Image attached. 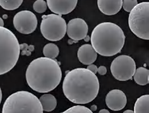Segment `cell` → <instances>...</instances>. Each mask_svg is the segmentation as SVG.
I'll list each match as a JSON object with an SVG mask.
<instances>
[{
	"label": "cell",
	"instance_id": "1",
	"mask_svg": "<svg viewBox=\"0 0 149 113\" xmlns=\"http://www.w3.org/2000/svg\"><path fill=\"white\" fill-rule=\"evenodd\" d=\"M100 84L95 74L87 69L77 68L69 71L63 81V92L74 104H86L97 96Z\"/></svg>",
	"mask_w": 149,
	"mask_h": 113
},
{
	"label": "cell",
	"instance_id": "2",
	"mask_svg": "<svg viewBox=\"0 0 149 113\" xmlns=\"http://www.w3.org/2000/svg\"><path fill=\"white\" fill-rule=\"evenodd\" d=\"M61 77V70L58 61L46 57L32 61L26 72L28 86L38 93L53 91L59 85Z\"/></svg>",
	"mask_w": 149,
	"mask_h": 113
},
{
	"label": "cell",
	"instance_id": "3",
	"mask_svg": "<svg viewBox=\"0 0 149 113\" xmlns=\"http://www.w3.org/2000/svg\"><path fill=\"white\" fill-rule=\"evenodd\" d=\"M91 43L97 54L113 56L120 53L125 37L122 28L115 23L104 22L96 26L92 33Z\"/></svg>",
	"mask_w": 149,
	"mask_h": 113
},
{
	"label": "cell",
	"instance_id": "4",
	"mask_svg": "<svg viewBox=\"0 0 149 113\" xmlns=\"http://www.w3.org/2000/svg\"><path fill=\"white\" fill-rule=\"evenodd\" d=\"M19 43L14 33L5 27H0V75L10 71L20 55Z\"/></svg>",
	"mask_w": 149,
	"mask_h": 113
},
{
	"label": "cell",
	"instance_id": "5",
	"mask_svg": "<svg viewBox=\"0 0 149 113\" xmlns=\"http://www.w3.org/2000/svg\"><path fill=\"white\" fill-rule=\"evenodd\" d=\"M2 113H43V109L37 96L26 91H19L6 99Z\"/></svg>",
	"mask_w": 149,
	"mask_h": 113
},
{
	"label": "cell",
	"instance_id": "6",
	"mask_svg": "<svg viewBox=\"0 0 149 113\" xmlns=\"http://www.w3.org/2000/svg\"><path fill=\"white\" fill-rule=\"evenodd\" d=\"M129 26L136 36L149 39V2H142L132 10L129 16Z\"/></svg>",
	"mask_w": 149,
	"mask_h": 113
},
{
	"label": "cell",
	"instance_id": "7",
	"mask_svg": "<svg viewBox=\"0 0 149 113\" xmlns=\"http://www.w3.org/2000/svg\"><path fill=\"white\" fill-rule=\"evenodd\" d=\"M40 31L46 39L56 42L62 39L66 34L67 23L60 15H44L42 17Z\"/></svg>",
	"mask_w": 149,
	"mask_h": 113
},
{
	"label": "cell",
	"instance_id": "8",
	"mask_svg": "<svg viewBox=\"0 0 149 113\" xmlns=\"http://www.w3.org/2000/svg\"><path fill=\"white\" fill-rule=\"evenodd\" d=\"M136 63L132 58L127 55H120L112 61L111 72L116 80L125 81L131 79L136 71Z\"/></svg>",
	"mask_w": 149,
	"mask_h": 113
},
{
	"label": "cell",
	"instance_id": "9",
	"mask_svg": "<svg viewBox=\"0 0 149 113\" xmlns=\"http://www.w3.org/2000/svg\"><path fill=\"white\" fill-rule=\"evenodd\" d=\"M13 23L16 30L19 33L28 35L36 30L37 19L33 12L29 10H22L17 13L14 16Z\"/></svg>",
	"mask_w": 149,
	"mask_h": 113
},
{
	"label": "cell",
	"instance_id": "10",
	"mask_svg": "<svg viewBox=\"0 0 149 113\" xmlns=\"http://www.w3.org/2000/svg\"><path fill=\"white\" fill-rule=\"evenodd\" d=\"M88 24L82 19H71L67 24L66 33L68 37L75 42L83 40L88 34Z\"/></svg>",
	"mask_w": 149,
	"mask_h": 113
},
{
	"label": "cell",
	"instance_id": "11",
	"mask_svg": "<svg viewBox=\"0 0 149 113\" xmlns=\"http://www.w3.org/2000/svg\"><path fill=\"white\" fill-rule=\"evenodd\" d=\"M47 5L50 10L58 15H66L72 12L77 5V0H47Z\"/></svg>",
	"mask_w": 149,
	"mask_h": 113
},
{
	"label": "cell",
	"instance_id": "12",
	"mask_svg": "<svg viewBox=\"0 0 149 113\" xmlns=\"http://www.w3.org/2000/svg\"><path fill=\"white\" fill-rule=\"evenodd\" d=\"M106 104L112 111H120L127 104V97L121 90L113 89L106 95Z\"/></svg>",
	"mask_w": 149,
	"mask_h": 113
},
{
	"label": "cell",
	"instance_id": "13",
	"mask_svg": "<svg viewBox=\"0 0 149 113\" xmlns=\"http://www.w3.org/2000/svg\"><path fill=\"white\" fill-rule=\"evenodd\" d=\"M98 8L102 14L113 15L117 14L122 7V0H98Z\"/></svg>",
	"mask_w": 149,
	"mask_h": 113
},
{
	"label": "cell",
	"instance_id": "14",
	"mask_svg": "<svg viewBox=\"0 0 149 113\" xmlns=\"http://www.w3.org/2000/svg\"><path fill=\"white\" fill-rule=\"evenodd\" d=\"M77 58L81 63L90 65L94 63L97 58V54L90 44H84L77 51Z\"/></svg>",
	"mask_w": 149,
	"mask_h": 113
},
{
	"label": "cell",
	"instance_id": "15",
	"mask_svg": "<svg viewBox=\"0 0 149 113\" xmlns=\"http://www.w3.org/2000/svg\"><path fill=\"white\" fill-rule=\"evenodd\" d=\"M39 101L42 107L43 111H53L56 107L57 101L56 98L54 97V96L49 93L42 95L39 98Z\"/></svg>",
	"mask_w": 149,
	"mask_h": 113
},
{
	"label": "cell",
	"instance_id": "16",
	"mask_svg": "<svg viewBox=\"0 0 149 113\" xmlns=\"http://www.w3.org/2000/svg\"><path fill=\"white\" fill-rule=\"evenodd\" d=\"M134 81L141 86L147 85L149 82V70L144 67L136 69L133 76Z\"/></svg>",
	"mask_w": 149,
	"mask_h": 113
},
{
	"label": "cell",
	"instance_id": "17",
	"mask_svg": "<svg viewBox=\"0 0 149 113\" xmlns=\"http://www.w3.org/2000/svg\"><path fill=\"white\" fill-rule=\"evenodd\" d=\"M134 113H149V95H145L136 101Z\"/></svg>",
	"mask_w": 149,
	"mask_h": 113
},
{
	"label": "cell",
	"instance_id": "18",
	"mask_svg": "<svg viewBox=\"0 0 149 113\" xmlns=\"http://www.w3.org/2000/svg\"><path fill=\"white\" fill-rule=\"evenodd\" d=\"M59 53V48L54 44H47L44 47L43 54L46 58H50V59H54L58 56Z\"/></svg>",
	"mask_w": 149,
	"mask_h": 113
},
{
	"label": "cell",
	"instance_id": "19",
	"mask_svg": "<svg viewBox=\"0 0 149 113\" xmlns=\"http://www.w3.org/2000/svg\"><path fill=\"white\" fill-rule=\"evenodd\" d=\"M22 0H0V6L6 10H14L20 6Z\"/></svg>",
	"mask_w": 149,
	"mask_h": 113
},
{
	"label": "cell",
	"instance_id": "20",
	"mask_svg": "<svg viewBox=\"0 0 149 113\" xmlns=\"http://www.w3.org/2000/svg\"><path fill=\"white\" fill-rule=\"evenodd\" d=\"M61 113H93L90 109L85 106L77 105H74Z\"/></svg>",
	"mask_w": 149,
	"mask_h": 113
},
{
	"label": "cell",
	"instance_id": "21",
	"mask_svg": "<svg viewBox=\"0 0 149 113\" xmlns=\"http://www.w3.org/2000/svg\"><path fill=\"white\" fill-rule=\"evenodd\" d=\"M33 8L35 12L42 14L46 11L47 8V3L44 0H37L33 3Z\"/></svg>",
	"mask_w": 149,
	"mask_h": 113
},
{
	"label": "cell",
	"instance_id": "22",
	"mask_svg": "<svg viewBox=\"0 0 149 113\" xmlns=\"http://www.w3.org/2000/svg\"><path fill=\"white\" fill-rule=\"evenodd\" d=\"M137 5V0H124V1H122L123 8H124V10L129 13Z\"/></svg>",
	"mask_w": 149,
	"mask_h": 113
},
{
	"label": "cell",
	"instance_id": "23",
	"mask_svg": "<svg viewBox=\"0 0 149 113\" xmlns=\"http://www.w3.org/2000/svg\"><path fill=\"white\" fill-rule=\"evenodd\" d=\"M19 47H20V50H22V55L30 56L31 52L34 50V46H32V45L28 46L26 44H19Z\"/></svg>",
	"mask_w": 149,
	"mask_h": 113
},
{
	"label": "cell",
	"instance_id": "24",
	"mask_svg": "<svg viewBox=\"0 0 149 113\" xmlns=\"http://www.w3.org/2000/svg\"><path fill=\"white\" fill-rule=\"evenodd\" d=\"M87 69L89 70L90 71H91L92 73L95 74L97 72L98 67L96 65H95V64H90V65L88 66V67H87Z\"/></svg>",
	"mask_w": 149,
	"mask_h": 113
},
{
	"label": "cell",
	"instance_id": "25",
	"mask_svg": "<svg viewBox=\"0 0 149 113\" xmlns=\"http://www.w3.org/2000/svg\"><path fill=\"white\" fill-rule=\"evenodd\" d=\"M97 72L101 76H104L107 73V69L104 66H100L97 69Z\"/></svg>",
	"mask_w": 149,
	"mask_h": 113
},
{
	"label": "cell",
	"instance_id": "26",
	"mask_svg": "<svg viewBox=\"0 0 149 113\" xmlns=\"http://www.w3.org/2000/svg\"><path fill=\"white\" fill-rule=\"evenodd\" d=\"M97 105H92L91 106V107H90V110L92 112H93V111H97Z\"/></svg>",
	"mask_w": 149,
	"mask_h": 113
},
{
	"label": "cell",
	"instance_id": "27",
	"mask_svg": "<svg viewBox=\"0 0 149 113\" xmlns=\"http://www.w3.org/2000/svg\"><path fill=\"white\" fill-rule=\"evenodd\" d=\"M99 113H110V112L108 110H107V109H101V110L99 112Z\"/></svg>",
	"mask_w": 149,
	"mask_h": 113
},
{
	"label": "cell",
	"instance_id": "28",
	"mask_svg": "<svg viewBox=\"0 0 149 113\" xmlns=\"http://www.w3.org/2000/svg\"><path fill=\"white\" fill-rule=\"evenodd\" d=\"M3 26H4V22H3L2 18L0 17V27H3Z\"/></svg>",
	"mask_w": 149,
	"mask_h": 113
},
{
	"label": "cell",
	"instance_id": "29",
	"mask_svg": "<svg viewBox=\"0 0 149 113\" xmlns=\"http://www.w3.org/2000/svg\"><path fill=\"white\" fill-rule=\"evenodd\" d=\"M83 40H85V42H88L90 40V37L88 36V35H86V37L85 38H84Z\"/></svg>",
	"mask_w": 149,
	"mask_h": 113
},
{
	"label": "cell",
	"instance_id": "30",
	"mask_svg": "<svg viewBox=\"0 0 149 113\" xmlns=\"http://www.w3.org/2000/svg\"><path fill=\"white\" fill-rule=\"evenodd\" d=\"M1 100H2V92H1V89L0 88V104L1 102Z\"/></svg>",
	"mask_w": 149,
	"mask_h": 113
},
{
	"label": "cell",
	"instance_id": "31",
	"mask_svg": "<svg viewBox=\"0 0 149 113\" xmlns=\"http://www.w3.org/2000/svg\"><path fill=\"white\" fill-rule=\"evenodd\" d=\"M123 113H134V111L132 110H126Z\"/></svg>",
	"mask_w": 149,
	"mask_h": 113
},
{
	"label": "cell",
	"instance_id": "32",
	"mask_svg": "<svg viewBox=\"0 0 149 113\" xmlns=\"http://www.w3.org/2000/svg\"><path fill=\"white\" fill-rule=\"evenodd\" d=\"M7 17H8L7 15H3V18L4 19H6L7 18Z\"/></svg>",
	"mask_w": 149,
	"mask_h": 113
}]
</instances>
